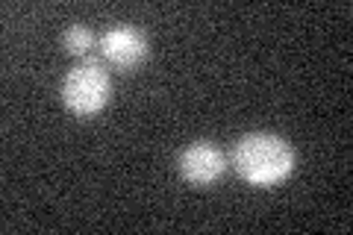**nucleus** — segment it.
I'll return each mask as SVG.
<instances>
[{"instance_id": "39448f33", "label": "nucleus", "mask_w": 353, "mask_h": 235, "mask_svg": "<svg viewBox=\"0 0 353 235\" xmlns=\"http://www.w3.org/2000/svg\"><path fill=\"white\" fill-rule=\"evenodd\" d=\"M62 48L71 56H77V59H85L94 48V32L88 27H83V24H71L62 32Z\"/></svg>"}, {"instance_id": "7ed1b4c3", "label": "nucleus", "mask_w": 353, "mask_h": 235, "mask_svg": "<svg viewBox=\"0 0 353 235\" xmlns=\"http://www.w3.org/2000/svg\"><path fill=\"white\" fill-rule=\"evenodd\" d=\"M101 53L112 68L132 71L148 59V39H145V32L136 27L115 24L101 36Z\"/></svg>"}, {"instance_id": "20e7f679", "label": "nucleus", "mask_w": 353, "mask_h": 235, "mask_svg": "<svg viewBox=\"0 0 353 235\" xmlns=\"http://www.w3.org/2000/svg\"><path fill=\"white\" fill-rule=\"evenodd\" d=\"M227 171V156L212 141H192L189 147L180 153V174L185 183L197 188L215 185Z\"/></svg>"}, {"instance_id": "f257e3e1", "label": "nucleus", "mask_w": 353, "mask_h": 235, "mask_svg": "<svg viewBox=\"0 0 353 235\" xmlns=\"http://www.w3.org/2000/svg\"><path fill=\"white\" fill-rule=\"evenodd\" d=\"M297 156L292 144L274 132H250L236 141L233 167L253 188H274L294 174Z\"/></svg>"}, {"instance_id": "f03ea898", "label": "nucleus", "mask_w": 353, "mask_h": 235, "mask_svg": "<svg viewBox=\"0 0 353 235\" xmlns=\"http://www.w3.org/2000/svg\"><path fill=\"white\" fill-rule=\"evenodd\" d=\"M112 97V80L109 71L101 62L83 59L80 65L65 74L62 80V103L68 112H74L77 118H94L109 106Z\"/></svg>"}]
</instances>
